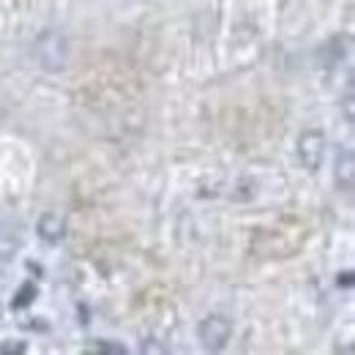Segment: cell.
<instances>
[{
    "mask_svg": "<svg viewBox=\"0 0 355 355\" xmlns=\"http://www.w3.org/2000/svg\"><path fill=\"white\" fill-rule=\"evenodd\" d=\"M36 60L39 66L49 71V74H58L69 66V58H71V44L69 39L60 33V31H44L39 39H36Z\"/></svg>",
    "mask_w": 355,
    "mask_h": 355,
    "instance_id": "6da1fadb",
    "label": "cell"
},
{
    "mask_svg": "<svg viewBox=\"0 0 355 355\" xmlns=\"http://www.w3.org/2000/svg\"><path fill=\"white\" fill-rule=\"evenodd\" d=\"M197 339L205 350L211 353H219L227 347V342L232 339V320L224 317V314H208L200 320L197 325Z\"/></svg>",
    "mask_w": 355,
    "mask_h": 355,
    "instance_id": "7a4b0ae2",
    "label": "cell"
},
{
    "mask_svg": "<svg viewBox=\"0 0 355 355\" xmlns=\"http://www.w3.org/2000/svg\"><path fill=\"white\" fill-rule=\"evenodd\" d=\"M322 156H325V134L317 129H306L298 137V162L309 173H314V170H320Z\"/></svg>",
    "mask_w": 355,
    "mask_h": 355,
    "instance_id": "3957f363",
    "label": "cell"
},
{
    "mask_svg": "<svg viewBox=\"0 0 355 355\" xmlns=\"http://www.w3.org/2000/svg\"><path fill=\"white\" fill-rule=\"evenodd\" d=\"M22 249V227L19 222L0 219V260H11Z\"/></svg>",
    "mask_w": 355,
    "mask_h": 355,
    "instance_id": "277c9868",
    "label": "cell"
},
{
    "mask_svg": "<svg viewBox=\"0 0 355 355\" xmlns=\"http://www.w3.org/2000/svg\"><path fill=\"white\" fill-rule=\"evenodd\" d=\"M334 178H336V186L339 191H353L355 186V153L353 148H342L336 153V170H334Z\"/></svg>",
    "mask_w": 355,
    "mask_h": 355,
    "instance_id": "5b68a950",
    "label": "cell"
},
{
    "mask_svg": "<svg viewBox=\"0 0 355 355\" xmlns=\"http://www.w3.org/2000/svg\"><path fill=\"white\" fill-rule=\"evenodd\" d=\"M39 238L46 241V243H58V241H63V235H66V219L63 216H58V214H44L42 219H39Z\"/></svg>",
    "mask_w": 355,
    "mask_h": 355,
    "instance_id": "8992f818",
    "label": "cell"
},
{
    "mask_svg": "<svg viewBox=\"0 0 355 355\" xmlns=\"http://www.w3.org/2000/svg\"><path fill=\"white\" fill-rule=\"evenodd\" d=\"M83 353H107V355H126L123 345H115L110 339H93L83 347Z\"/></svg>",
    "mask_w": 355,
    "mask_h": 355,
    "instance_id": "52a82bcc",
    "label": "cell"
},
{
    "mask_svg": "<svg viewBox=\"0 0 355 355\" xmlns=\"http://www.w3.org/2000/svg\"><path fill=\"white\" fill-rule=\"evenodd\" d=\"M33 298H36V284H31V282H28V284H25V287H22V290L17 293L14 309H22V306H28V304H31Z\"/></svg>",
    "mask_w": 355,
    "mask_h": 355,
    "instance_id": "ba28073f",
    "label": "cell"
},
{
    "mask_svg": "<svg viewBox=\"0 0 355 355\" xmlns=\"http://www.w3.org/2000/svg\"><path fill=\"white\" fill-rule=\"evenodd\" d=\"M0 353L3 355H11V353L22 355V353H28V345H25V342H19V339H6V342L0 345Z\"/></svg>",
    "mask_w": 355,
    "mask_h": 355,
    "instance_id": "9c48e42d",
    "label": "cell"
},
{
    "mask_svg": "<svg viewBox=\"0 0 355 355\" xmlns=\"http://www.w3.org/2000/svg\"><path fill=\"white\" fill-rule=\"evenodd\" d=\"M142 353H167V347L164 345H159V339H145L142 342Z\"/></svg>",
    "mask_w": 355,
    "mask_h": 355,
    "instance_id": "30bf717a",
    "label": "cell"
},
{
    "mask_svg": "<svg viewBox=\"0 0 355 355\" xmlns=\"http://www.w3.org/2000/svg\"><path fill=\"white\" fill-rule=\"evenodd\" d=\"M336 284H339V287H353L355 284L353 270H342V273H339V279H336Z\"/></svg>",
    "mask_w": 355,
    "mask_h": 355,
    "instance_id": "8fae6325",
    "label": "cell"
},
{
    "mask_svg": "<svg viewBox=\"0 0 355 355\" xmlns=\"http://www.w3.org/2000/svg\"><path fill=\"white\" fill-rule=\"evenodd\" d=\"M345 115H347V121L353 123V85L347 88V98H345Z\"/></svg>",
    "mask_w": 355,
    "mask_h": 355,
    "instance_id": "7c38bea8",
    "label": "cell"
}]
</instances>
